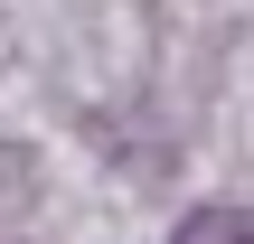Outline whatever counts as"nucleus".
<instances>
[{
    "label": "nucleus",
    "mask_w": 254,
    "mask_h": 244,
    "mask_svg": "<svg viewBox=\"0 0 254 244\" xmlns=\"http://www.w3.org/2000/svg\"><path fill=\"white\" fill-rule=\"evenodd\" d=\"M170 244H254V207H236V197H217V207H198L189 226Z\"/></svg>",
    "instance_id": "f257e3e1"
}]
</instances>
